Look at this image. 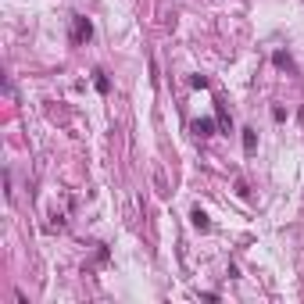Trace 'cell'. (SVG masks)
Returning <instances> with one entry per match:
<instances>
[{"label":"cell","mask_w":304,"mask_h":304,"mask_svg":"<svg viewBox=\"0 0 304 304\" xmlns=\"http://www.w3.org/2000/svg\"><path fill=\"white\" fill-rule=\"evenodd\" d=\"M272 65H279V68H286V72L293 68V61H290V54H283V50H276V54H272Z\"/></svg>","instance_id":"cell-5"},{"label":"cell","mask_w":304,"mask_h":304,"mask_svg":"<svg viewBox=\"0 0 304 304\" xmlns=\"http://www.w3.org/2000/svg\"><path fill=\"white\" fill-rule=\"evenodd\" d=\"M93 36V22L86 18V15H72V32H68V40L79 47V43H86Z\"/></svg>","instance_id":"cell-1"},{"label":"cell","mask_w":304,"mask_h":304,"mask_svg":"<svg viewBox=\"0 0 304 304\" xmlns=\"http://www.w3.org/2000/svg\"><path fill=\"white\" fill-rule=\"evenodd\" d=\"M190 83H194L197 90H208V79H204V75H194V79H190Z\"/></svg>","instance_id":"cell-7"},{"label":"cell","mask_w":304,"mask_h":304,"mask_svg":"<svg viewBox=\"0 0 304 304\" xmlns=\"http://www.w3.org/2000/svg\"><path fill=\"white\" fill-rule=\"evenodd\" d=\"M190 222H194L201 233H204V229H211V222H208V215H204L201 208H194V215H190Z\"/></svg>","instance_id":"cell-3"},{"label":"cell","mask_w":304,"mask_h":304,"mask_svg":"<svg viewBox=\"0 0 304 304\" xmlns=\"http://www.w3.org/2000/svg\"><path fill=\"white\" fill-rule=\"evenodd\" d=\"M93 75H97V79H93V86H97V93H107V90H111V83H107V75H104V72H93Z\"/></svg>","instance_id":"cell-6"},{"label":"cell","mask_w":304,"mask_h":304,"mask_svg":"<svg viewBox=\"0 0 304 304\" xmlns=\"http://www.w3.org/2000/svg\"><path fill=\"white\" fill-rule=\"evenodd\" d=\"M254 147H258V133H254V129H244V150H247V154H254Z\"/></svg>","instance_id":"cell-4"},{"label":"cell","mask_w":304,"mask_h":304,"mask_svg":"<svg viewBox=\"0 0 304 304\" xmlns=\"http://www.w3.org/2000/svg\"><path fill=\"white\" fill-rule=\"evenodd\" d=\"M190 129H194L197 136H211V133H215V122H211V118H197V122L190 126Z\"/></svg>","instance_id":"cell-2"}]
</instances>
